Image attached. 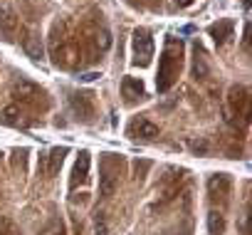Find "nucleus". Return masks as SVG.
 I'll use <instances>...</instances> for the list:
<instances>
[{"label":"nucleus","mask_w":252,"mask_h":235,"mask_svg":"<svg viewBox=\"0 0 252 235\" xmlns=\"http://www.w3.org/2000/svg\"><path fill=\"white\" fill-rule=\"evenodd\" d=\"M181 69H183V42L178 37L168 35L166 42H163L161 60H158V74H156L158 92H168L178 82Z\"/></svg>","instance_id":"f257e3e1"},{"label":"nucleus","mask_w":252,"mask_h":235,"mask_svg":"<svg viewBox=\"0 0 252 235\" xmlns=\"http://www.w3.org/2000/svg\"><path fill=\"white\" fill-rule=\"evenodd\" d=\"M131 50H134V65L149 67L154 57V37L146 28H136L131 37Z\"/></svg>","instance_id":"f03ea898"},{"label":"nucleus","mask_w":252,"mask_h":235,"mask_svg":"<svg viewBox=\"0 0 252 235\" xmlns=\"http://www.w3.org/2000/svg\"><path fill=\"white\" fill-rule=\"evenodd\" d=\"M119 168H121V156L104 154L101 159V196L104 198H109L114 188L119 186Z\"/></svg>","instance_id":"7ed1b4c3"},{"label":"nucleus","mask_w":252,"mask_h":235,"mask_svg":"<svg viewBox=\"0 0 252 235\" xmlns=\"http://www.w3.org/2000/svg\"><path fill=\"white\" fill-rule=\"evenodd\" d=\"M13 97H15V99H20L23 104H30V106H40V104H42V109H45V106L50 104L47 92H45L42 87H37V84L28 82V79H20V82L13 87Z\"/></svg>","instance_id":"20e7f679"},{"label":"nucleus","mask_w":252,"mask_h":235,"mask_svg":"<svg viewBox=\"0 0 252 235\" xmlns=\"http://www.w3.org/2000/svg\"><path fill=\"white\" fill-rule=\"evenodd\" d=\"M69 106H72V111L79 122L92 124V119H94V94L92 92H72Z\"/></svg>","instance_id":"39448f33"},{"label":"nucleus","mask_w":252,"mask_h":235,"mask_svg":"<svg viewBox=\"0 0 252 235\" xmlns=\"http://www.w3.org/2000/svg\"><path fill=\"white\" fill-rule=\"evenodd\" d=\"M230 188H232V181L227 173H213L208 178V193H210V203H220V210L227 205V196H230Z\"/></svg>","instance_id":"423d86ee"},{"label":"nucleus","mask_w":252,"mask_h":235,"mask_svg":"<svg viewBox=\"0 0 252 235\" xmlns=\"http://www.w3.org/2000/svg\"><path fill=\"white\" fill-rule=\"evenodd\" d=\"M126 136L129 139H139V141H154L158 136V127L149 119H144V116H139V119H134L129 124V129H126Z\"/></svg>","instance_id":"0eeeda50"},{"label":"nucleus","mask_w":252,"mask_h":235,"mask_svg":"<svg viewBox=\"0 0 252 235\" xmlns=\"http://www.w3.org/2000/svg\"><path fill=\"white\" fill-rule=\"evenodd\" d=\"M230 106L237 116H242L247 122V116H250V92H247V87L237 84V87L230 89Z\"/></svg>","instance_id":"6e6552de"},{"label":"nucleus","mask_w":252,"mask_h":235,"mask_svg":"<svg viewBox=\"0 0 252 235\" xmlns=\"http://www.w3.org/2000/svg\"><path fill=\"white\" fill-rule=\"evenodd\" d=\"M89 164H92V159H89V151H79V156H77V161H74L72 178H69V188H72V191H74L77 186H84V183H89Z\"/></svg>","instance_id":"1a4fd4ad"},{"label":"nucleus","mask_w":252,"mask_h":235,"mask_svg":"<svg viewBox=\"0 0 252 235\" xmlns=\"http://www.w3.org/2000/svg\"><path fill=\"white\" fill-rule=\"evenodd\" d=\"M121 97L126 104H134V101H141L146 97V89H144V82L136 79V77H124L121 79Z\"/></svg>","instance_id":"9d476101"},{"label":"nucleus","mask_w":252,"mask_h":235,"mask_svg":"<svg viewBox=\"0 0 252 235\" xmlns=\"http://www.w3.org/2000/svg\"><path fill=\"white\" fill-rule=\"evenodd\" d=\"M18 15L10 10V8H3L0 10V40H5V42H13L15 35H18Z\"/></svg>","instance_id":"9b49d317"},{"label":"nucleus","mask_w":252,"mask_h":235,"mask_svg":"<svg viewBox=\"0 0 252 235\" xmlns=\"http://www.w3.org/2000/svg\"><path fill=\"white\" fill-rule=\"evenodd\" d=\"M23 50L35 62H40L45 57V47H42V40H40V33L37 30H25L23 33Z\"/></svg>","instance_id":"f8f14e48"},{"label":"nucleus","mask_w":252,"mask_h":235,"mask_svg":"<svg viewBox=\"0 0 252 235\" xmlns=\"http://www.w3.org/2000/svg\"><path fill=\"white\" fill-rule=\"evenodd\" d=\"M208 33H210V37L215 40V45L218 47H222V45H227L230 42V37H232V33H235V23L232 20H218V23H213L210 28H208Z\"/></svg>","instance_id":"ddd939ff"},{"label":"nucleus","mask_w":252,"mask_h":235,"mask_svg":"<svg viewBox=\"0 0 252 235\" xmlns=\"http://www.w3.org/2000/svg\"><path fill=\"white\" fill-rule=\"evenodd\" d=\"M193 77L195 79H200V82H205L208 77H210V62H208V55H205V50L195 42V47H193Z\"/></svg>","instance_id":"4468645a"},{"label":"nucleus","mask_w":252,"mask_h":235,"mask_svg":"<svg viewBox=\"0 0 252 235\" xmlns=\"http://www.w3.org/2000/svg\"><path fill=\"white\" fill-rule=\"evenodd\" d=\"M64 154H67V149H52L50 154H42L40 166L47 164V168H45V176H47V178L57 176V171H60V166H62V161H64Z\"/></svg>","instance_id":"2eb2a0df"},{"label":"nucleus","mask_w":252,"mask_h":235,"mask_svg":"<svg viewBox=\"0 0 252 235\" xmlns=\"http://www.w3.org/2000/svg\"><path fill=\"white\" fill-rule=\"evenodd\" d=\"M225 233V215L222 210H210L208 213V235H222Z\"/></svg>","instance_id":"dca6fc26"},{"label":"nucleus","mask_w":252,"mask_h":235,"mask_svg":"<svg viewBox=\"0 0 252 235\" xmlns=\"http://www.w3.org/2000/svg\"><path fill=\"white\" fill-rule=\"evenodd\" d=\"M20 109L18 106H8L5 111H3V116H0V122H3V124H13V127H20L23 124V119H20Z\"/></svg>","instance_id":"f3484780"},{"label":"nucleus","mask_w":252,"mask_h":235,"mask_svg":"<svg viewBox=\"0 0 252 235\" xmlns=\"http://www.w3.org/2000/svg\"><path fill=\"white\" fill-rule=\"evenodd\" d=\"M0 235H15V228L8 218H0Z\"/></svg>","instance_id":"a211bd4d"},{"label":"nucleus","mask_w":252,"mask_h":235,"mask_svg":"<svg viewBox=\"0 0 252 235\" xmlns=\"http://www.w3.org/2000/svg\"><path fill=\"white\" fill-rule=\"evenodd\" d=\"M42 235H64V228H62V223H60V220H55V223H52Z\"/></svg>","instance_id":"6ab92c4d"},{"label":"nucleus","mask_w":252,"mask_h":235,"mask_svg":"<svg viewBox=\"0 0 252 235\" xmlns=\"http://www.w3.org/2000/svg\"><path fill=\"white\" fill-rule=\"evenodd\" d=\"M242 47H245V50L250 47V25H245V33H242Z\"/></svg>","instance_id":"aec40b11"},{"label":"nucleus","mask_w":252,"mask_h":235,"mask_svg":"<svg viewBox=\"0 0 252 235\" xmlns=\"http://www.w3.org/2000/svg\"><path fill=\"white\" fill-rule=\"evenodd\" d=\"M190 3H193V0H176V5H178V8H188Z\"/></svg>","instance_id":"412c9836"}]
</instances>
